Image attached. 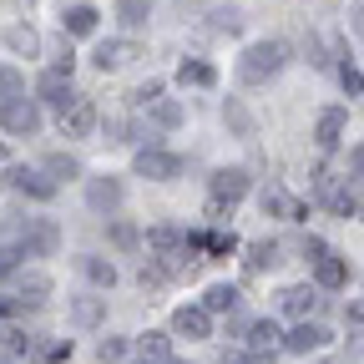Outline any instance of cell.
<instances>
[{"instance_id":"obj_1","label":"cell","mask_w":364,"mask_h":364,"mask_svg":"<svg viewBox=\"0 0 364 364\" xmlns=\"http://www.w3.org/2000/svg\"><path fill=\"white\" fill-rule=\"evenodd\" d=\"M289 56H294V46H289V41H279V36L253 41L248 51L238 56V81H243V86H263V81H273V76L289 66Z\"/></svg>"},{"instance_id":"obj_2","label":"cell","mask_w":364,"mask_h":364,"mask_svg":"<svg viewBox=\"0 0 364 364\" xmlns=\"http://www.w3.org/2000/svg\"><path fill=\"white\" fill-rule=\"evenodd\" d=\"M132 167H136V177H147V182H177L188 162H182L177 152H167V147H157V142H147V147H136Z\"/></svg>"},{"instance_id":"obj_3","label":"cell","mask_w":364,"mask_h":364,"mask_svg":"<svg viewBox=\"0 0 364 364\" xmlns=\"http://www.w3.org/2000/svg\"><path fill=\"white\" fill-rule=\"evenodd\" d=\"M258 208H263V218H279V223H304L309 218L304 198H294L279 177H268L263 188H258Z\"/></svg>"},{"instance_id":"obj_4","label":"cell","mask_w":364,"mask_h":364,"mask_svg":"<svg viewBox=\"0 0 364 364\" xmlns=\"http://www.w3.org/2000/svg\"><path fill=\"white\" fill-rule=\"evenodd\" d=\"M248 193H253V177H248V167H218V172L208 177V203L233 208V203H243Z\"/></svg>"},{"instance_id":"obj_5","label":"cell","mask_w":364,"mask_h":364,"mask_svg":"<svg viewBox=\"0 0 364 364\" xmlns=\"http://www.w3.org/2000/svg\"><path fill=\"white\" fill-rule=\"evenodd\" d=\"M56 243H61V228H56L51 218H26L21 238H16L21 258H51V253H56Z\"/></svg>"},{"instance_id":"obj_6","label":"cell","mask_w":364,"mask_h":364,"mask_svg":"<svg viewBox=\"0 0 364 364\" xmlns=\"http://www.w3.org/2000/svg\"><path fill=\"white\" fill-rule=\"evenodd\" d=\"M0 132H11V136H36V132H41V102H36V97L0 102Z\"/></svg>"},{"instance_id":"obj_7","label":"cell","mask_w":364,"mask_h":364,"mask_svg":"<svg viewBox=\"0 0 364 364\" xmlns=\"http://www.w3.org/2000/svg\"><path fill=\"white\" fill-rule=\"evenodd\" d=\"M127 203V188H122V177H86V208L91 213H102V218H117V208Z\"/></svg>"},{"instance_id":"obj_8","label":"cell","mask_w":364,"mask_h":364,"mask_svg":"<svg viewBox=\"0 0 364 364\" xmlns=\"http://www.w3.org/2000/svg\"><path fill=\"white\" fill-rule=\"evenodd\" d=\"M136 56H142V41L136 36H117V41H102L97 51H91V61H97V71H127Z\"/></svg>"},{"instance_id":"obj_9","label":"cell","mask_w":364,"mask_h":364,"mask_svg":"<svg viewBox=\"0 0 364 364\" xmlns=\"http://www.w3.org/2000/svg\"><path fill=\"white\" fill-rule=\"evenodd\" d=\"M97 122H102L97 102L81 97V91H76V97L61 107V136H91V132H97Z\"/></svg>"},{"instance_id":"obj_10","label":"cell","mask_w":364,"mask_h":364,"mask_svg":"<svg viewBox=\"0 0 364 364\" xmlns=\"http://www.w3.org/2000/svg\"><path fill=\"white\" fill-rule=\"evenodd\" d=\"M6 177H11V188H16L21 198H31V203H51V198L61 193L56 182L46 177V172H36V167H11Z\"/></svg>"},{"instance_id":"obj_11","label":"cell","mask_w":364,"mask_h":364,"mask_svg":"<svg viewBox=\"0 0 364 364\" xmlns=\"http://www.w3.org/2000/svg\"><path fill=\"white\" fill-rule=\"evenodd\" d=\"M172 334H177V339H213V318H208V309H203V304H182V309H172Z\"/></svg>"},{"instance_id":"obj_12","label":"cell","mask_w":364,"mask_h":364,"mask_svg":"<svg viewBox=\"0 0 364 364\" xmlns=\"http://www.w3.org/2000/svg\"><path fill=\"white\" fill-rule=\"evenodd\" d=\"M344 127H349V117H344L339 107H324V112L314 117V147H318V152H339Z\"/></svg>"},{"instance_id":"obj_13","label":"cell","mask_w":364,"mask_h":364,"mask_svg":"<svg viewBox=\"0 0 364 364\" xmlns=\"http://www.w3.org/2000/svg\"><path fill=\"white\" fill-rule=\"evenodd\" d=\"M51 273H41V268H21L16 273V304H26V309H41L46 299H51Z\"/></svg>"},{"instance_id":"obj_14","label":"cell","mask_w":364,"mask_h":364,"mask_svg":"<svg viewBox=\"0 0 364 364\" xmlns=\"http://www.w3.org/2000/svg\"><path fill=\"white\" fill-rule=\"evenodd\" d=\"M97 26H102V11L91 0H76L61 11V36H97Z\"/></svg>"},{"instance_id":"obj_15","label":"cell","mask_w":364,"mask_h":364,"mask_svg":"<svg viewBox=\"0 0 364 364\" xmlns=\"http://www.w3.org/2000/svg\"><path fill=\"white\" fill-rule=\"evenodd\" d=\"M243 344H248V354H253V359H263V364H268V354L284 344V334H279V324H273V318H253L248 334H243Z\"/></svg>"},{"instance_id":"obj_16","label":"cell","mask_w":364,"mask_h":364,"mask_svg":"<svg viewBox=\"0 0 364 364\" xmlns=\"http://www.w3.org/2000/svg\"><path fill=\"white\" fill-rule=\"evenodd\" d=\"M76 97L71 91V71H61V66H51V71H41V81H36V102H51V107H66Z\"/></svg>"},{"instance_id":"obj_17","label":"cell","mask_w":364,"mask_h":364,"mask_svg":"<svg viewBox=\"0 0 364 364\" xmlns=\"http://www.w3.org/2000/svg\"><path fill=\"white\" fill-rule=\"evenodd\" d=\"M279 309H284L289 318H299V324H304V318L318 309V289H314V284H289V289L279 294Z\"/></svg>"},{"instance_id":"obj_18","label":"cell","mask_w":364,"mask_h":364,"mask_svg":"<svg viewBox=\"0 0 364 364\" xmlns=\"http://www.w3.org/2000/svg\"><path fill=\"white\" fill-rule=\"evenodd\" d=\"M279 243H273V238H258V243H248L243 248V273H248V279H263V273L273 268V263H279Z\"/></svg>"},{"instance_id":"obj_19","label":"cell","mask_w":364,"mask_h":364,"mask_svg":"<svg viewBox=\"0 0 364 364\" xmlns=\"http://www.w3.org/2000/svg\"><path fill=\"white\" fill-rule=\"evenodd\" d=\"M349 284V258H339V253H324V258H318L314 263V289H344Z\"/></svg>"},{"instance_id":"obj_20","label":"cell","mask_w":364,"mask_h":364,"mask_svg":"<svg viewBox=\"0 0 364 364\" xmlns=\"http://www.w3.org/2000/svg\"><path fill=\"white\" fill-rule=\"evenodd\" d=\"M203 309H208V318H213V314H238V309H243V289H238V284H208Z\"/></svg>"},{"instance_id":"obj_21","label":"cell","mask_w":364,"mask_h":364,"mask_svg":"<svg viewBox=\"0 0 364 364\" xmlns=\"http://www.w3.org/2000/svg\"><path fill=\"white\" fill-rule=\"evenodd\" d=\"M324 339H329V334L304 318V324H294V329L284 334V344H279V349H289V354H314V349H324Z\"/></svg>"},{"instance_id":"obj_22","label":"cell","mask_w":364,"mask_h":364,"mask_svg":"<svg viewBox=\"0 0 364 364\" xmlns=\"http://www.w3.org/2000/svg\"><path fill=\"white\" fill-rule=\"evenodd\" d=\"M0 41H6V51H16V56H41V31L36 26H6L0 31Z\"/></svg>"},{"instance_id":"obj_23","label":"cell","mask_w":364,"mask_h":364,"mask_svg":"<svg viewBox=\"0 0 364 364\" xmlns=\"http://www.w3.org/2000/svg\"><path fill=\"white\" fill-rule=\"evenodd\" d=\"M177 86H218V71L208 66V61H198V56H182V66H177Z\"/></svg>"},{"instance_id":"obj_24","label":"cell","mask_w":364,"mask_h":364,"mask_svg":"<svg viewBox=\"0 0 364 364\" xmlns=\"http://www.w3.org/2000/svg\"><path fill=\"white\" fill-rule=\"evenodd\" d=\"M76 268H81L97 289H112V284H117V263H112V258H102V253H81V263H76Z\"/></svg>"},{"instance_id":"obj_25","label":"cell","mask_w":364,"mask_h":364,"mask_svg":"<svg viewBox=\"0 0 364 364\" xmlns=\"http://www.w3.org/2000/svg\"><path fill=\"white\" fill-rule=\"evenodd\" d=\"M107 318V299H71V324H81V329H97Z\"/></svg>"},{"instance_id":"obj_26","label":"cell","mask_w":364,"mask_h":364,"mask_svg":"<svg viewBox=\"0 0 364 364\" xmlns=\"http://www.w3.org/2000/svg\"><path fill=\"white\" fill-rule=\"evenodd\" d=\"M117 21L122 31H142L152 21V0H117Z\"/></svg>"},{"instance_id":"obj_27","label":"cell","mask_w":364,"mask_h":364,"mask_svg":"<svg viewBox=\"0 0 364 364\" xmlns=\"http://www.w3.org/2000/svg\"><path fill=\"white\" fill-rule=\"evenodd\" d=\"M41 172H46V177H51V182H56V188H61V182H71V177H81V162H76L71 152H51V157H46V162H41Z\"/></svg>"},{"instance_id":"obj_28","label":"cell","mask_w":364,"mask_h":364,"mask_svg":"<svg viewBox=\"0 0 364 364\" xmlns=\"http://www.w3.org/2000/svg\"><path fill=\"white\" fill-rule=\"evenodd\" d=\"M107 238H112V248H122V253H136V248H142V228H136V223H127V218H112Z\"/></svg>"},{"instance_id":"obj_29","label":"cell","mask_w":364,"mask_h":364,"mask_svg":"<svg viewBox=\"0 0 364 364\" xmlns=\"http://www.w3.org/2000/svg\"><path fill=\"white\" fill-rule=\"evenodd\" d=\"M147 122H157L162 132H172V127H182V102H177V97H157V102L147 107Z\"/></svg>"},{"instance_id":"obj_30","label":"cell","mask_w":364,"mask_h":364,"mask_svg":"<svg viewBox=\"0 0 364 364\" xmlns=\"http://www.w3.org/2000/svg\"><path fill=\"white\" fill-rule=\"evenodd\" d=\"M136 349H142V359H147V364H152V359H162V364L172 359V339H167L162 329H147V334H136Z\"/></svg>"},{"instance_id":"obj_31","label":"cell","mask_w":364,"mask_h":364,"mask_svg":"<svg viewBox=\"0 0 364 364\" xmlns=\"http://www.w3.org/2000/svg\"><path fill=\"white\" fill-rule=\"evenodd\" d=\"M223 122L233 127V136H243V142L253 136V117H248V107H243L238 97H228V107H223Z\"/></svg>"},{"instance_id":"obj_32","label":"cell","mask_w":364,"mask_h":364,"mask_svg":"<svg viewBox=\"0 0 364 364\" xmlns=\"http://www.w3.org/2000/svg\"><path fill=\"white\" fill-rule=\"evenodd\" d=\"M213 31H223V36H238V31H243V11H238V6H223V11H213Z\"/></svg>"},{"instance_id":"obj_33","label":"cell","mask_w":364,"mask_h":364,"mask_svg":"<svg viewBox=\"0 0 364 364\" xmlns=\"http://www.w3.org/2000/svg\"><path fill=\"white\" fill-rule=\"evenodd\" d=\"M21 91H26V76L16 66H0V102H16Z\"/></svg>"},{"instance_id":"obj_34","label":"cell","mask_w":364,"mask_h":364,"mask_svg":"<svg viewBox=\"0 0 364 364\" xmlns=\"http://www.w3.org/2000/svg\"><path fill=\"white\" fill-rule=\"evenodd\" d=\"M97 359H102V364H122V359H127V339L107 334V339L97 344Z\"/></svg>"},{"instance_id":"obj_35","label":"cell","mask_w":364,"mask_h":364,"mask_svg":"<svg viewBox=\"0 0 364 364\" xmlns=\"http://www.w3.org/2000/svg\"><path fill=\"white\" fill-rule=\"evenodd\" d=\"M339 86H344V97H364V76H359V66L339 61Z\"/></svg>"},{"instance_id":"obj_36","label":"cell","mask_w":364,"mask_h":364,"mask_svg":"<svg viewBox=\"0 0 364 364\" xmlns=\"http://www.w3.org/2000/svg\"><path fill=\"white\" fill-rule=\"evenodd\" d=\"M0 349H6V354H31V334H21V329H0Z\"/></svg>"},{"instance_id":"obj_37","label":"cell","mask_w":364,"mask_h":364,"mask_svg":"<svg viewBox=\"0 0 364 364\" xmlns=\"http://www.w3.org/2000/svg\"><path fill=\"white\" fill-rule=\"evenodd\" d=\"M36 359H41V364H66V359H71V339H56V344L36 349Z\"/></svg>"},{"instance_id":"obj_38","label":"cell","mask_w":364,"mask_h":364,"mask_svg":"<svg viewBox=\"0 0 364 364\" xmlns=\"http://www.w3.org/2000/svg\"><path fill=\"white\" fill-rule=\"evenodd\" d=\"M107 142H112V147L132 142V122H127V117H107Z\"/></svg>"},{"instance_id":"obj_39","label":"cell","mask_w":364,"mask_h":364,"mask_svg":"<svg viewBox=\"0 0 364 364\" xmlns=\"http://www.w3.org/2000/svg\"><path fill=\"white\" fill-rule=\"evenodd\" d=\"M157 97H162V81H147V86H136V91H132V107H142V112H147Z\"/></svg>"},{"instance_id":"obj_40","label":"cell","mask_w":364,"mask_h":364,"mask_svg":"<svg viewBox=\"0 0 364 364\" xmlns=\"http://www.w3.org/2000/svg\"><path fill=\"white\" fill-rule=\"evenodd\" d=\"M6 273H21V248L16 243H0V279Z\"/></svg>"},{"instance_id":"obj_41","label":"cell","mask_w":364,"mask_h":364,"mask_svg":"<svg viewBox=\"0 0 364 364\" xmlns=\"http://www.w3.org/2000/svg\"><path fill=\"white\" fill-rule=\"evenodd\" d=\"M324 253H329V248H324V238H304V258H309V263H318Z\"/></svg>"},{"instance_id":"obj_42","label":"cell","mask_w":364,"mask_h":364,"mask_svg":"<svg viewBox=\"0 0 364 364\" xmlns=\"http://www.w3.org/2000/svg\"><path fill=\"white\" fill-rule=\"evenodd\" d=\"M349 26H354V36H364V0H359V6L349 11Z\"/></svg>"},{"instance_id":"obj_43","label":"cell","mask_w":364,"mask_h":364,"mask_svg":"<svg viewBox=\"0 0 364 364\" xmlns=\"http://www.w3.org/2000/svg\"><path fill=\"white\" fill-rule=\"evenodd\" d=\"M349 172H354V177H364V147H354V152H349Z\"/></svg>"},{"instance_id":"obj_44","label":"cell","mask_w":364,"mask_h":364,"mask_svg":"<svg viewBox=\"0 0 364 364\" xmlns=\"http://www.w3.org/2000/svg\"><path fill=\"white\" fill-rule=\"evenodd\" d=\"M223 364H263V359H253V354L243 349V354H223Z\"/></svg>"},{"instance_id":"obj_45","label":"cell","mask_w":364,"mask_h":364,"mask_svg":"<svg viewBox=\"0 0 364 364\" xmlns=\"http://www.w3.org/2000/svg\"><path fill=\"white\" fill-rule=\"evenodd\" d=\"M344 314H349V324H364V299H359V304H349Z\"/></svg>"},{"instance_id":"obj_46","label":"cell","mask_w":364,"mask_h":364,"mask_svg":"<svg viewBox=\"0 0 364 364\" xmlns=\"http://www.w3.org/2000/svg\"><path fill=\"white\" fill-rule=\"evenodd\" d=\"M6 314H16V299H6V294H0V318H6Z\"/></svg>"},{"instance_id":"obj_47","label":"cell","mask_w":364,"mask_h":364,"mask_svg":"<svg viewBox=\"0 0 364 364\" xmlns=\"http://www.w3.org/2000/svg\"><path fill=\"white\" fill-rule=\"evenodd\" d=\"M6 162H11V152H6V142H0V167H6Z\"/></svg>"},{"instance_id":"obj_48","label":"cell","mask_w":364,"mask_h":364,"mask_svg":"<svg viewBox=\"0 0 364 364\" xmlns=\"http://www.w3.org/2000/svg\"><path fill=\"white\" fill-rule=\"evenodd\" d=\"M324 364H349V359H324Z\"/></svg>"},{"instance_id":"obj_49","label":"cell","mask_w":364,"mask_h":364,"mask_svg":"<svg viewBox=\"0 0 364 364\" xmlns=\"http://www.w3.org/2000/svg\"><path fill=\"white\" fill-rule=\"evenodd\" d=\"M167 364H188V359H167Z\"/></svg>"},{"instance_id":"obj_50","label":"cell","mask_w":364,"mask_h":364,"mask_svg":"<svg viewBox=\"0 0 364 364\" xmlns=\"http://www.w3.org/2000/svg\"><path fill=\"white\" fill-rule=\"evenodd\" d=\"M0 364H11V359H0Z\"/></svg>"},{"instance_id":"obj_51","label":"cell","mask_w":364,"mask_h":364,"mask_svg":"<svg viewBox=\"0 0 364 364\" xmlns=\"http://www.w3.org/2000/svg\"><path fill=\"white\" fill-rule=\"evenodd\" d=\"M142 364H147V359H142Z\"/></svg>"}]
</instances>
